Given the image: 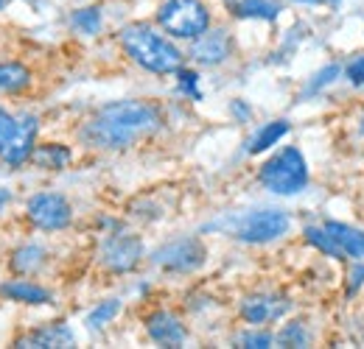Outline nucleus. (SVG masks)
Here are the masks:
<instances>
[{"label":"nucleus","instance_id":"obj_1","mask_svg":"<svg viewBox=\"0 0 364 349\" xmlns=\"http://www.w3.org/2000/svg\"><path fill=\"white\" fill-rule=\"evenodd\" d=\"M163 109L151 101H109L79 126V140L95 151H129L140 140L163 129Z\"/></svg>","mask_w":364,"mask_h":349},{"label":"nucleus","instance_id":"obj_2","mask_svg":"<svg viewBox=\"0 0 364 349\" xmlns=\"http://www.w3.org/2000/svg\"><path fill=\"white\" fill-rule=\"evenodd\" d=\"M118 45L140 70L154 76H174L185 65V53L163 28L151 23H129L118 31Z\"/></svg>","mask_w":364,"mask_h":349},{"label":"nucleus","instance_id":"obj_3","mask_svg":"<svg viewBox=\"0 0 364 349\" xmlns=\"http://www.w3.org/2000/svg\"><path fill=\"white\" fill-rule=\"evenodd\" d=\"M258 182L272 196H297L309 187V162L297 145H283L258 168Z\"/></svg>","mask_w":364,"mask_h":349},{"label":"nucleus","instance_id":"obj_4","mask_svg":"<svg viewBox=\"0 0 364 349\" xmlns=\"http://www.w3.org/2000/svg\"><path fill=\"white\" fill-rule=\"evenodd\" d=\"M157 26L171 40L193 43L213 26V14L205 0H163L157 6Z\"/></svg>","mask_w":364,"mask_h":349},{"label":"nucleus","instance_id":"obj_5","mask_svg":"<svg viewBox=\"0 0 364 349\" xmlns=\"http://www.w3.org/2000/svg\"><path fill=\"white\" fill-rule=\"evenodd\" d=\"M289 229H291V218L286 210L264 207V210H250L244 216H235L228 235L250 246H267V243L280 240L283 235H289Z\"/></svg>","mask_w":364,"mask_h":349},{"label":"nucleus","instance_id":"obj_6","mask_svg":"<svg viewBox=\"0 0 364 349\" xmlns=\"http://www.w3.org/2000/svg\"><path fill=\"white\" fill-rule=\"evenodd\" d=\"M143 257H146L143 238L135 232L121 229V223L112 232H107L98 243V262L109 274H132L143 262Z\"/></svg>","mask_w":364,"mask_h":349},{"label":"nucleus","instance_id":"obj_7","mask_svg":"<svg viewBox=\"0 0 364 349\" xmlns=\"http://www.w3.org/2000/svg\"><path fill=\"white\" fill-rule=\"evenodd\" d=\"M149 260L151 265H157L160 271H168V274H193L205 265L208 249L196 235H182V238L160 243Z\"/></svg>","mask_w":364,"mask_h":349},{"label":"nucleus","instance_id":"obj_8","mask_svg":"<svg viewBox=\"0 0 364 349\" xmlns=\"http://www.w3.org/2000/svg\"><path fill=\"white\" fill-rule=\"evenodd\" d=\"M26 221L40 232H65L73 223V204L56 190H40L26 199Z\"/></svg>","mask_w":364,"mask_h":349},{"label":"nucleus","instance_id":"obj_9","mask_svg":"<svg viewBox=\"0 0 364 349\" xmlns=\"http://www.w3.org/2000/svg\"><path fill=\"white\" fill-rule=\"evenodd\" d=\"M37 137H40V118L34 112H20L14 134L0 154V162L9 168H23L37 148Z\"/></svg>","mask_w":364,"mask_h":349},{"label":"nucleus","instance_id":"obj_10","mask_svg":"<svg viewBox=\"0 0 364 349\" xmlns=\"http://www.w3.org/2000/svg\"><path fill=\"white\" fill-rule=\"evenodd\" d=\"M291 310V302L280 294L272 291H255V294H247L241 302H238V316L250 324V327H264V324H274L280 321L286 313Z\"/></svg>","mask_w":364,"mask_h":349},{"label":"nucleus","instance_id":"obj_11","mask_svg":"<svg viewBox=\"0 0 364 349\" xmlns=\"http://www.w3.org/2000/svg\"><path fill=\"white\" fill-rule=\"evenodd\" d=\"M235 53V43L228 28H208L202 37H196L188 48V59L199 67H219L230 62V56Z\"/></svg>","mask_w":364,"mask_h":349},{"label":"nucleus","instance_id":"obj_12","mask_svg":"<svg viewBox=\"0 0 364 349\" xmlns=\"http://www.w3.org/2000/svg\"><path fill=\"white\" fill-rule=\"evenodd\" d=\"M146 336L160 347H182L188 341V327L174 310H154L146 316Z\"/></svg>","mask_w":364,"mask_h":349},{"label":"nucleus","instance_id":"obj_13","mask_svg":"<svg viewBox=\"0 0 364 349\" xmlns=\"http://www.w3.org/2000/svg\"><path fill=\"white\" fill-rule=\"evenodd\" d=\"M0 297L6 302H14V305H26V307H43L53 302V294L50 288L34 282L31 277H11V279H3L0 282Z\"/></svg>","mask_w":364,"mask_h":349},{"label":"nucleus","instance_id":"obj_14","mask_svg":"<svg viewBox=\"0 0 364 349\" xmlns=\"http://www.w3.org/2000/svg\"><path fill=\"white\" fill-rule=\"evenodd\" d=\"M14 347H34V349H53V347H76V333L65 321H48L31 327L26 336L14 341Z\"/></svg>","mask_w":364,"mask_h":349},{"label":"nucleus","instance_id":"obj_15","mask_svg":"<svg viewBox=\"0 0 364 349\" xmlns=\"http://www.w3.org/2000/svg\"><path fill=\"white\" fill-rule=\"evenodd\" d=\"M48 260H50L48 246L37 243V240H28V243H20V246L11 249L6 265H9V271L17 274V277H37L48 265Z\"/></svg>","mask_w":364,"mask_h":349},{"label":"nucleus","instance_id":"obj_16","mask_svg":"<svg viewBox=\"0 0 364 349\" xmlns=\"http://www.w3.org/2000/svg\"><path fill=\"white\" fill-rule=\"evenodd\" d=\"M34 87V70L17 59H0V95L14 98Z\"/></svg>","mask_w":364,"mask_h":349},{"label":"nucleus","instance_id":"obj_17","mask_svg":"<svg viewBox=\"0 0 364 349\" xmlns=\"http://www.w3.org/2000/svg\"><path fill=\"white\" fill-rule=\"evenodd\" d=\"M322 226H325V232L336 240V246L345 252V257L364 260V232L362 229L348 226V223H339V221H325Z\"/></svg>","mask_w":364,"mask_h":349},{"label":"nucleus","instance_id":"obj_18","mask_svg":"<svg viewBox=\"0 0 364 349\" xmlns=\"http://www.w3.org/2000/svg\"><path fill=\"white\" fill-rule=\"evenodd\" d=\"M70 160H73V151L65 143H37L28 162L37 165L40 171H65Z\"/></svg>","mask_w":364,"mask_h":349},{"label":"nucleus","instance_id":"obj_19","mask_svg":"<svg viewBox=\"0 0 364 349\" xmlns=\"http://www.w3.org/2000/svg\"><path fill=\"white\" fill-rule=\"evenodd\" d=\"M291 129V123L289 121H269V123H264L261 129L255 131L252 137H250V143H247V154H264V151H269L274 148L286 134Z\"/></svg>","mask_w":364,"mask_h":349},{"label":"nucleus","instance_id":"obj_20","mask_svg":"<svg viewBox=\"0 0 364 349\" xmlns=\"http://www.w3.org/2000/svg\"><path fill=\"white\" fill-rule=\"evenodd\" d=\"M70 28L82 37H98L104 28V9L101 6H82L70 11Z\"/></svg>","mask_w":364,"mask_h":349},{"label":"nucleus","instance_id":"obj_21","mask_svg":"<svg viewBox=\"0 0 364 349\" xmlns=\"http://www.w3.org/2000/svg\"><path fill=\"white\" fill-rule=\"evenodd\" d=\"M283 6L277 0H238L235 3V14L244 17V20H267L272 23L280 17Z\"/></svg>","mask_w":364,"mask_h":349},{"label":"nucleus","instance_id":"obj_22","mask_svg":"<svg viewBox=\"0 0 364 349\" xmlns=\"http://www.w3.org/2000/svg\"><path fill=\"white\" fill-rule=\"evenodd\" d=\"M121 307H124L121 299H104V302H98V305L87 313V318H85L87 330L95 333V330H104L107 324H112V321H115V316L121 313Z\"/></svg>","mask_w":364,"mask_h":349},{"label":"nucleus","instance_id":"obj_23","mask_svg":"<svg viewBox=\"0 0 364 349\" xmlns=\"http://www.w3.org/2000/svg\"><path fill=\"white\" fill-rule=\"evenodd\" d=\"M303 235H306V240H309L311 246H317L322 255H328V257H333V260H345V252H342V249L336 246V240L325 232V226H306Z\"/></svg>","mask_w":364,"mask_h":349},{"label":"nucleus","instance_id":"obj_24","mask_svg":"<svg viewBox=\"0 0 364 349\" xmlns=\"http://www.w3.org/2000/svg\"><path fill=\"white\" fill-rule=\"evenodd\" d=\"M309 341L311 336L303 321H289L274 333V344H283V347H309Z\"/></svg>","mask_w":364,"mask_h":349},{"label":"nucleus","instance_id":"obj_25","mask_svg":"<svg viewBox=\"0 0 364 349\" xmlns=\"http://www.w3.org/2000/svg\"><path fill=\"white\" fill-rule=\"evenodd\" d=\"M238 344L241 347H250V349H267L274 344V333L264 330V327H250L238 336Z\"/></svg>","mask_w":364,"mask_h":349},{"label":"nucleus","instance_id":"obj_26","mask_svg":"<svg viewBox=\"0 0 364 349\" xmlns=\"http://www.w3.org/2000/svg\"><path fill=\"white\" fill-rule=\"evenodd\" d=\"M174 76H177V89H180L182 95H188V98H193V101L202 98V92H199V73H196V70L180 67Z\"/></svg>","mask_w":364,"mask_h":349},{"label":"nucleus","instance_id":"obj_27","mask_svg":"<svg viewBox=\"0 0 364 349\" xmlns=\"http://www.w3.org/2000/svg\"><path fill=\"white\" fill-rule=\"evenodd\" d=\"M14 126H17V115L9 112L6 106H0V154H3V148L9 145V140H11V134H14Z\"/></svg>","mask_w":364,"mask_h":349},{"label":"nucleus","instance_id":"obj_28","mask_svg":"<svg viewBox=\"0 0 364 349\" xmlns=\"http://www.w3.org/2000/svg\"><path fill=\"white\" fill-rule=\"evenodd\" d=\"M336 76H339V67H336V65H331V67H322L317 76H314V82H309L306 92H309V95H314V92H319V89L325 87V84H331Z\"/></svg>","mask_w":364,"mask_h":349},{"label":"nucleus","instance_id":"obj_29","mask_svg":"<svg viewBox=\"0 0 364 349\" xmlns=\"http://www.w3.org/2000/svg\"><path fill=\"white\" fill-rule=\"evenodd\" d=\"M345 79H348L353 87H364V56L353 59V62L345 67Z\"/></svg>","mask_w":364,"mask_h":349},{"label":"nucleus","instance_id":"obj_30","mask_svg":"<svg viewBox=\"0 0 364 349\" xmlns=\"http://www.w3.org/2000/svg\"><path fill=\"white\" fill-rule=\"evenodd\" d=\"M11 199H14V193H11L9 187H0V216H3V210L11 204Z\"/></svg>","mask_w":364,"mask_h":349},{"label":"nucleus","instance_id":"obj_31","mask_svg":"<svg viewBox=\"0 0 364 349\" xmlns=\"http://www.w3.org/2000/svg\"><path fill=\"white\" fill-rule=\"evenodd\" d=\"M294 3H311V6H317V3H325V0H294Z\"/></svg>","mask_w":364,"mask_h":349},{"label":"nucleus","instance_id":"obj_32","mask_svg":"<svg viewBox=\"0 0 364 349\" xmlns=\"http://www.w3.org/2000/svg\"><path fill=\"white\" fill-rule=\"evenodd\" d=\"M3 6H6V0H0V11H3Z\"/></svg>","mask_w":364,"mask_h":349}]
</instances>
